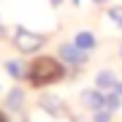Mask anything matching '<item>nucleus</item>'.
Masks as SVG:
<instances>
[{
  "mask_svg": "<svg viewBox=\"0 0 122 122\" xmlns=\"http://www.w3.org/2000/svg\"><path fill=\"white\" fill-rule=\"evenodd\" d=\"M95 87L100 92H111V90H117L119 87V76L114 73V71H98V76H95Z\"/></svg>",
  "mask_w": 122,
  "mask_h": 122,
  "instance_id": "obj_6",
  "label": "nucleus"
},
{
  "mask_svg": "<svg viewBox=\"0 0 122 122\" xmlns=\"http://www.w3.org/2000/svg\"><path fill=\"white\" fill-rule=\"evenodd\" d=\"M11 41H14V46H16V52H22V54H35L41 46L46 44V35H44V33H35V30H30V27H22V25H19L16 30H14Z\"/></svg>",
  "mask_w": 122,
  "mask_h": 122,
  "instance_id": "obj_2",
  "label": "nucleus"
},
{
  "mask_svg": "<svg viewBox=\"0 0 122 122\" xmlns=\"http://www.w3.org/2000/svg\"><path fill=\"white\" fill-rule=\"evenodd\" d=\"M5 35H8V30H5V25H3V19H0V41H3Z\"/></svg>",
  "mask_w": 122,
  "mask_h": 122,
  "instance_id": "obj_13",
  "label": "nucleus"
},
{
  "mask_svg": "<svg viewBox=\"0 0 122 122\" xmlns=\"http://www.w3.org/2000/svg\"><path fill=\"white\" fill-rule=\"evenodd\" d=\"M38 109L49 114L52 119H60V117H65L68 114V106L62 103V98H57V95H49V92H44V95L38 98Z\"/></svg>",
  "mask_w": 122,
  "mask_h": 122,
  "instance_id": "obj_4",
  "label": "nucleus"
},
{
  "mask_svg": "<svg viewBox=\"0 0 122 122\" xmlns=\"http://www.w3.org/2000/svg\"><path fill=\"white\" fill-rule=\"evenodd\" d=\"M92 3H95V5H103V3H109V0H92Z\"/></svg>",
  "mask_w": 122,
  "mask_h": 122,
  "instance_id": "obj_14",
  "label": "nucleus"
},
{
  "mask_svg": "<svg viewBox=\"0 0 122 122\" xmlns=\"http://www.w3.org/2000/svg\"><path fill=\"white\" fill-rule=\"evenodd\" d=\"M81 106L90 111H98L103 109V92L98 87H90V90H81Z\"/></svg>",
  "mask_w": 122,
  "mask_h": 122,
  "instance_id": "obj_7",
  "label": "nucleus"
},
{
  "mask_svg": "<svg viewBox=\"0 0 122 122\" xmlns=\"http://www.w3.org/2000/svg\"><path fill=\"white\" fill-rule=\"evenodd\" d=\"M117 92H119V95H122V79H119V87H117Z\"/></svg>",
  "mask_w": 122,
  "mask_h": 122,
  "instance_id": "obj_16",
  "label": "nucleus"
},
{
  "mask_svg": "<svg viewBox=\"0 0 122 122\" xmlns=\"http://www.w3.org/2000/svg\"><path fill=\"white\" fill-rule=\"evenodd\" d=\"M103 109H109L111 114L117 111V109H122V95L117 90H111V92H103Z\"/></svg>",
  "mask_w": 122,
  "mask_h": 122,
  "instance_id": "obj_10",
  "label": "nucleus"
},
{
  "mask_svg": "<svg viewBox=\"0 0 122 122\" xmlns=\"http://www.w3.org/2000/svg\"><path fill=\"white\" fill-rule=\"evenodd\" d=\"M73 44H76L79 49H84V52H92V49L98 46V38H95L92 30H79L76 38H73Z\"/></svg>",
  "mask_w": 122,
  "mask_h": 122,
  "instance_id": "obj_8",
  "label": "nucleus"
},
{
  "mask_svg": "<svg viewBox=\"0 0 122 122\" xmlns=\"http://www.w3.org/2000/svg\"><path fill=\"white\" fill-rule=\"evenodd\" d=\"M65 76V65L60 62V57H35L27 65V81L33 87H46L54 84Z\"/></svg>",
  "mask_w": 122,
  "mask_h": 122,
  "instance_id": "obj_1",
  "label": "nucleus"
},
{
  "mask_svg": "<svg viewBox=\"0 0 122 122\" xmlns=\"http://www.w3.org/2000/svg\"><path fill=\"white\" fill-rule=\"evenodd\" d=\"M106 16H109V22H111V25H117L119 30H122V5H109Z\"/></svg>",
  "mask_w": 122,
  "mask_h": 122,
  "instance_id": "obj_11",
  "label": "nucleus"
},
{
  "mask_svg": "<svg viewBox=\"0 0 122 122\" xmlns=\"http://www.w3.org/2000/svg\"><path fill=\"white\" fill-rule=\"evenodd\" d=\"M0 92H3V87H0Z\"/></svg>",
  "mask_w": 122,
  "mask_h": 122,
  "instance_id": "obj_20",
  "label": "nucleus"
},
{
  "mask_svg": "<svg viewBox=\"0 0 122 122\" xmlns=\"http://www.w3.org/2000/svg\"><path fill=\"white\" fill-rule=\"evenodd\" d=\"M71 3H73V5H79V3H81V0H71Z\"/></svg>",
  "mask_w": 122,
  "mask_h": 122,
  "instance_id": "obj_17",
  "label": "nucleus"
},
{
  "mask_svg": "<svg viewBox=\"0 0 122 122\" xmlns=\"http://www.w3.org/2000/svg\"><path fill=\"white\" fill-rule=\"evenodd\" d=\"M49 3H52V5H60V3H62V0H49Z\"/></svg>",
  "mask_w": 122,
  "mask_h": 122,
  "instance_id": "obj_15",
  "label": "nucleus"
},
{
  "mask_svg": "<svg viewBox=\"0 0 122 122\" xmlns=\"http://www.w3.org/2000/svg\"><path fill=\"white\" fill-rule=\"evenodd\" d=\"M57 57H60V62L65 68H84L90 62V52H84V49H79L73 41H65V44H60V49H57Z\"/></svg>",
  "mask_w": 122,
  "mask_h": 122,
  "instance_id": "obj_3",
  "label": "nucleus"
},
{
  "mask_svg": "<svg viewBox=\"0 0 122 122\" xmlns=\"http://www.w3.org/2000/svg\"><path fill=\"white\" fill-rule=\"evenodd\" d=\"M25 103H27V92L22 87H14L8 90V95L3 98V106H5V111H11V114H19L25 109Z\"/></svg>",
  "mask_w": 122,
  "mask_h": 122,
  "instance_id": "obj_5",
  "label": "nucleus"
},
{
  "mask_svg": "<svg viewBox=\"0 0 122 122\" xmlns=\"http://www.w3.org/2000/svg\"><path fill=\"white\" fill-rule=\"evenodd\" d=\"M119 57H122V49H119Z\"/></svg>",
  "mask_w": 122,
  "mask_h": 122,
  "instance_id": "obj_19",
  "label": "nucleus"
},
{
  "mask_svg": "<svg viewBox=\"0 0 122 122\" xmlns=\"http://www.w3.org/2000/svg\"><path fill=\"white\" fill-rule=\"evenodd\" d=\"M5 73L11 79H27V65L19 62V60H8L5 62Z\"/></svg>",
  "mask_w": 122,
  "mask_h": 122,
  "instance_id": "obj_9",
  "label": "nucleus"
},
{
  "mask_svg": "<svg viewBox=\"0 0 122 122\" xmlns=\"http://www.w3.org/2000/svg\"><path fill=\"white\" fill-rule=\"evenodd\" d=\"M92 122H111V111H109V109H98V111H92Z\"/></svg>",
  "mask_w": 122,
  "mask_h": 122,
  "instance_id": "obj_12",
  "label": "nucleus"
},
{
  "mask_svg": "<svg viewBox=\"0 0 122 122\" xmlns=\"http://www.w3.org/2000/svg\"><path fill=\"white\" fill-rule=\"evenodd\" d=\"M0 122H8V119H5V117H3V114H0Z\"/></svg>",
  "mask_w": 122,
  "mask_h": 122,
  "instance_id": "obj_18",
  "label": "nucleus"
}]
</instances>
